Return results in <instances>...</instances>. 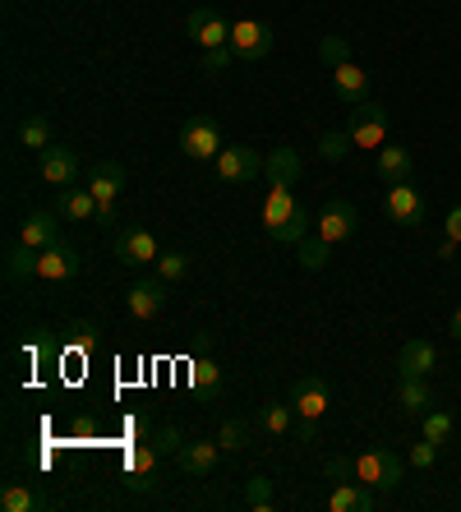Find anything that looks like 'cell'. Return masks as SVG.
Returning <instances> with one entry per match:
<instances>
[{"label": "cell", "mask_w": 461, "mask_h": 512, "mask_svg": "<svg viewBox=\"0 0 461 512\" xmlns=\"http://www.w3.org/2000/svg\"><path fill=\"white\" fill-rule=\"evenodd\" d=\"M406 466L397 453H388V448H369V453L355 457V480L369 489H379V494H392V489H402L406 480Z\"/></svg>", "instance_id": "cell-1"}, {"label": "cell", "mask_w": 461, "mask_h": 512, "mask_svg": "<svg viewBox=\"0 0 461 512\" xmlns=\"http://www.w3.org/2000/svg\"><path fill=\"white\" fill-rule=\"evenodd\" d=\"M346 134H351L355 148H374L379 153L383 143H388V111L374 97H365L360 107H346Z\"/></svg>", "instance_id": "cell-2"}, {"label": "cell", "mask_w": 461, "mask_h": 512, "mask_svg": "<svg viewBox=\"0 0 461 512\" xmlns=\"http://www.w3.org/2000/svg\"><path fill=\"white\" fill-rule=\"evenodd\" d=\"M222 130H217L213 116H190L185 120V130H180V153L190 157V162H217L222 153Z\"/></svg>", "instance_id": "cell-3"}, {"label": "cell", "mask_w": 461, "mask_h": 512, "mask_svg": "<svg viewBox=\"0 0 461 512\" xmlns=\"http://www.w3.org/2000/svg\"><path fill=\"white\" fill-rule=\"evenodd\" d=\"M111 259L125 263V268H153L157 259H162V250H157V240L153 231H143V227H120L116 231V245H111Z\"/></svg>", "instance_id": "cell-4"}, {"label": "cell", "mask_w": 461, "mask_h": 512, "mask_svg": "<svg viewBox=\"0 0 461 512\" xmlns=\"http://www.w3.org/2000/svg\"><path fill=\"white\" fill-rule=\"evenodd\" d=\"M213 167H217V180H222V185H249L254 176H263V157L254 153L249 143H226Z\"/></svg>", "instance_id": "cell-5"}, {"label": "cell", "mask_w": 461, "mask_h": 512, "mask_svg": "<svg viewBox=\"0 0 461 512\" xmlns=\"http://www.w3.org/2000/svg\"><path fill=\"white\" fill-rule=\"evenodd\" d=\"M355 227H360V213H355L351 199H328V203H323V213L314 217V236H323L328 245H342V240H351Z\"/></svg>", "instance_id": "cell-6"}, {"label": "cell", "mask_w": 461, "mask_h": 512, "mask_svg": "<svg viewBox=\"0 0 461 512\" xmlns=\"http://www.w3.org/2000/svg\"><path fill=\"white\" fill-rule=\"evenodd\" d=\"M185 33L199 42V51L231 47V24H226L222 10H213V5H199V10L185 14Z\"/></svg>", "instance_id": "cell-7"}, {"label": "cell", "mask_w": 461, "mask_h": 512, "mask_svg": "<svg viewBox=\"0 0 461 512\" xmlns=\"http://www.w3.org/2000/svg\"><path fill=\"white\" fill-rule=\"evenodd\" d=\"M166 291H171V282L166 277H139V282L125 291V310L134 314L139 323H148V319H157V314L166 310Z\"/></svg>", "instance_id": "cell-8"}, {"label": "cell", "mask_w": 461, "mask_h": 512, "mask_svg": "<svg viewBox=\"0 0 461 512\" xmlns=\"http://www.w3.org/2000/svg\"><path fill=\"white\" fill-rule=\"evenodd\" d=\"M277 47V33H272V24H259V19H240V24H231V51H236V60H263L268 51Z\"/></svg>", "instance_id": "cell-9"}, {"label": "cell", "mask_w": 461, "mask_h": 512, "mask_svg": "<svg viewBox=\"0 0 461 512\" xmlns=\"http://www.w3.org/2000/svg\"><path fill=\"white\" fill-rule=\"evenodd\" d=\"M383 213H388L397 227H420V222H425V194L415 190L411 180H406V185H388Z\"/></svg>", "instance_id": "cell-10"}, {"label": "cell", "mask_w": 461, "mask_h": 512, "mask_svg": "<svg viewBox=\"0 0 461 512\" xmlns=\"http://www.w3.org/2000/svg\"><path fill=\"white\" fill-rule=\"evenodd\" d=\"M434 365H438L434 342H425V337H406L402 351H397V379H429Z\"/></svg>", "instance_id": "cell-11"}, {"label": "cell", "mask_w": 461, "mask_h": 512, "mask_svg": "<svg viewBox=\"0 0 461 512\" xmlns=\"http://www.w3.org/2000/svg\"><path fill=\"white\" fill-rule=\"evenodd\" d=\"M79 268H83V259L74 245H60L56 240L47 250H37V277H42V282H70Z\"/></svg>", "instance_id": "cell-12"}, {"label": "cell", "mask_w": 461, "mask_h": 512, "mask_svg": "<svg viewBox=\"0 0 461 512\" xmlns=\"http://www.w3.org/2000/svg\"><path fill=\"white\" fill-rule=\"evenodd\" d=\"M291 406H296V416L323 420V416H328V406H332V388H328V379H319V374L300 379L296 388H291Z\"/></svg>", "instance_id": "cell-13"}, {"label": "cell", "mask_w": 461, "mask_h": 512, "mask_svg": "<svg viewBox=\"0 0 461 512\" xmlns=\"http://www.w3.org/2000/svg\"><path fill=\"white\" fill-rule=\"evenodd\" d=\"M37 171H42L47 185L70 190L74 180H79V157H74V148H65V143H51L47 153H42V162H37Z\"/></svg>", "instance_id": "cell-14"}, {"label": "cell", "mask_w": 461, "mask_h": 512, "mask_svg": "<svg viewBox=\"0 0 461 512\" xmlns=\"http://www.w3.org/2000/svg\"><path fill=\"white\" fill-rule=\"evenodd\" d=\"M222 462V443L217 439H194V443H185L176 453V466L185 471V476H213V466Z\"/></svg>", "instance_id": "cell-15"}, {"label": "cell", "mask_w": 461, "mask_h": 512, "mask_svg": "<svg viewBox=\"0 0 461 512\" xmlns=\"http://www.w3.org/2000/svg\"><path fill=\"white\" fill-rule=\"evenodd\" d=\"M374 171H379L383 185H406V180L415 176V157H411V148H402V143H383L379 157H374Z\"/></svg>", "instance_id": "cell-16"}, {"label": "cell", "mask_w": 461, "mask_h": 512, "mask_svg": "<svg viewBox=\"0 0 461 512\" xmlns=\"http://www.w3.org/2000/svg\"><path fill=\"white\" fill-rule=\"evenodd\" d=\"M379 508V489L360 485V480H337L328 494V512H374Z\"/></svg>", "instance_id": "cell-17"}, {"label": "cell", "mask_w": 461, "mask_h": 512, "mask_svg": "<svg viewBox=\"0 0 461 512\" xmlns=\"http://www.w3.org/2000/svg\"><path fill=\"white\" fill-rule=\"evenodd\" d=\"M332 93H337V102L342 107H360L369 97V74L355 65V60H346V65H337L332 70Z\"/></svg>", "instance_id": "cell-18"}, {"label": "cell", "mask_w": 461, "mask_h": 512, "mask_svg": "<svg viewBox=\"0 0 461 512\" xmlns=\"http://www.w3.org/2000/svg\"><path fill=\"white\" fill-rule=\"evenodd\" d=\"M88 190H93L97 208H107V203L120 199V190H125V167H120L116 157H107V162H97L93 176H88Z\"/></svg>", "instance_id": "cell-19"}, {"label": "cell", "mask_w": 461, "mask_h": 512, "mask_svg": "<svg viewBox=\"0 0 461 512\" xmlns=\"http://www.w3.org/2000/svg\"><path fill=\"white\" fill-rule=\"evenodd\" d=\"M19 240H24L28 250H47V245H56V240H60V213H51V208H37V213H28Z\"/></svg>", "instance_id": "cell-20"}, {"label": "cell", "mask_w": 461, "mask_h": 512, "mask_svg": "<svg viewBox=\"0 0 461 512\" xmlns=\"http://www.w3.org/2000/svg\"><path fill=\"white\" fill-rule=\"evenodd\" d=\"M162 462L153 443H134L130 453H125V485L134 489H153V466Z\"/></svg>", "instance_id": "cell-21"}, {"label": "cell", "mask_w": 461, "mask_h": 512, "mask_svg": "<svg viewBox=\"0 0 461 512\" xmlns=\"http://www.w3.org/2000/svg\"><path fill=\"white\" fill-rule=\"evenodd\" d=\"M56 213L65 222H97V199L88 185H70V190H60L56 199Z\"/></svg>", "instance_id": "cell-22"}, {"label": "cell", "mask_w": 461, "mask_h": 512, "mask_svg": "<svg viewBox=\"0 0 461 512\" xmlns=\"http://www.w3.org/2000/svg\"><path fill=\"white\" fill-rule=\"evenodd\" d=\"M263 176H268V185H296L300 180V153L291 148V143L272 148V153L263 157Z\"/></svg>", "instance_id": "cell-23"}, {"label": "cell", "mask_w": 461, "mask_h": 512, "mask_svg": "<svg viewBox=\"0 0 461 512\" xmlns=\"http://www.w3.org/2000/svg\"><path fill=\"white\" fill-rule=\"evenodd\" d=\"M296 213V199H291V185H268V199H263V231L277 236L286 227V217Z\"/></svg>", "instance_id": "cell-24"}, {"label": "cell", "mask_w": 461, "mask_h": 512, "mask_svg": "<svg viewBox=\"0 0 461 512\" xmlns=\"http://www.w3.org/2000/svg\"><path fill=\"white\" fill-rule=\"evenodd\" d=\"M19 143H24V148H33V153H47L51 148V116L47 111H24V116H19Z\"/></svg>", "instance_id": "cell-25"}, {"label": "cell", "mask_w": 461, "mask_h": 512, "mask_svg": "<svg viewBox=\"0 0 461 512\" xmlns=\"http://www.w3.org/2000/svg\"><path fill=\"white\" fill-rule=\"evenodd\" d=\"M397 406H402L406 416H425V411H434L429 383L425 379H397Z\"/></svg>", "instance_id": "cell-26"}, {"label": "cell", "mask_w": 461, "mask_h": 512, "mask_svg": "<svg viewBox=\"0 0 461 512\" xmlns=\"http://www.w3.org/2000/svg\"><path fill=\"white\" fill-rule=\"evenodd\" d=\"M0 508L5 512H37V508H56L47 494H37L33 485H5L0 489Z\"/></svg>", "instance_id": "cell-27"}, {"label": "cell", "mask_w": 461, "mask_h": 512, "mask_svg": "<svg viewBox=\"0 0 461 512\" xmlns=\"http://www.w3.org/2000/svg\"><path fill=\"white\" fill-rule=\"evenodd\" d=\"M296 259H300V268H305V273H323V268L332 263V245L323 236H314V231H309V236L296 245Z\"/></svg>", "instance_id": "cell-28"}, {"label": "cell", "mask_w": 461, "mask_h": 512, "mask_svg": "<svg viewBox=\"0 0 461 512\" xmlns=\"http://www.w3.org/2000/svg\"><path fill=\"white\" fill-rule=\"evenodd\" d=\"M5 277H10L14 286L28 282V277H37V250H28L24 240H19V245L5 254Z\"/></svg>", "instance_id": "cell-29"}, {"label": "cell", "mask_w": 461, "mask_h": 512, "mask_svg": "<svg viewBox=\"0 0 461 512\" xmlns=\"http://www.w3.org/2000/svg\"><path fill=\"white\" fill-rule=\"evenodd\" d=\"M259 425L268 429V434H291V425H296V406H286V402H263L259 406Z\"/></svg>", "instance_id": "cell-30"}, {"label": "cell", "mask_w": 461, "mask_h": 512, "mask_svg": "<svg viewBox=\"0 0 461 512\" xmlns=\"http://www.w3.org/2000/svg\"><path fill=\"white\" fill-rule=\"evenodd\" d=\"M309 231H314V213H309L305 203H296V213L286 217V227L277 231V236H272V240H277V245H291V250H296V245L309 236Z\"/></svg>", "instance_id": "cell-31"}, {"label": "cell", "mask_w": 461, "mask_h": 512, "mask_svg": "<svg viewBox=\"0 0 461 512\" xmlns=\"http://www.w3.org/2000/svg\"><path fill=\"white\" fill-rule=\"evenodd\" d=\"M190 383H194V393H222V365L217 360H208V356H199L190 365Z\"/></svg>", "instance_id": "cell-32"}, {"label": "cell", "mask_w": 461, "mask_h": 512, "mask_svg": "<svg viewBox=\"0 0 461 512\" xmlns=\"http://www.w3.org/2000/svg\"><path fill=\"white\" fill-rule=\"evenodd\" d=\"M355 143H351V134L346 130H323L319 134V157L323 162H346V153H351Z\"/></svg>", "instance_id": "cell-33"}, {"label": "cell", "mask_w": 461, "mask_h": 512, "mask_svg": "<svg viewBox=\"0 0 461 512\" xmlns=\"http://www.w3.org/2000/svg\"><path fill=\"white\" fill-rule=\"evenodd\" d=\"M157 268V277H166V282H180V277H190V268H194V259L185 250H166L162 259L153 263Z\"/></svg>", "instance_id": "cell-34"}, {"label": "cell", "mask_w": 461, "mask_h": 512, "mask_svg": "<svg viewBox=\"0 0 461 512\" xmlns=\"http://www.w3.org/2000/svg\"><path fill=\"white\" fill-rule=\"evenodd\" d=\"M319 60H323V65H332V70H337V65H346V60H351V42H346L342 33L319 37Z\"/></svg>", "instance_id": "cell-35"}, {"label": "cell", "mask_w": 461, "mask_h": 512, "mask_svg": "<svg viewBox=\"0 0 461 512\" xmlns=\"http://www.w3.org/2000/svg\"><path fill=\"white\" fill-rule=\"evenodd\" d=\"M148 443H153V448H157V453H162V457H176V453H180V448H185V443H190V439L180 434V425H157V429H153V439H148Z\"/></svg>", "instance_id": "cell-36"}, {"label": "cell", "mask_w": 461, "mask_h": 512, "mask_svg": "<svg viewBox=\"0 0 461 512\" xmlns=\"http://www.w3.org/2000/svg\"><path fill=\"white\" fill-rule=\"evenodd\" d=\"M245 503H249L254 512H272V503H277V499H272V480H268V476H249Z\"/></svg>", "instance_id": "cell-37"}, {"label": "cell", "mask_w": 461, "mask_h": 512, "mask_svg": "<svg viewBox=\"0 0 461 512\" xmlns=\"http://www.w3.org/2000/svg\"><path fill=\"white\" fill-rule=\"evenodd\" d=\"M217 443H222V453H240L249 443V425L245 420H226V425L217 429Z\"/></svg>", "instance_id": "cell-38"}, {"label": "cell", "mask_w": 461, "mask_h": 512, "mask_svg": "<svg viewBox=\"0 0 461 512\" xmlns=\"http://www.w3.org/2000/svg\"><path fill=\"white\" fill-rule=\"evenodd\" d=\"M231 60H236V51H231V47L199 51V74H208V79H213V74H226V70H231Z\"/></svg>", "instance_id": "cell-39"}, {"label": "cell", "mask_w": 461, "mask_h": 512, "mask_svg": "<svg viewBox=\"0 0 461 512\" xmlns=\"http://www.w3.org/2000/svg\"><path fill=\"white\" fill-rule=\"evenodd\" d=\"M420 420H425V439H434V443H448L452 439V416H448V411H438V406H434V411H425Z\"/></svg>", "instance_id": "cell-40"}, {"label": "cell", "mask_w": 461, "mask_h": 512, "mask_svg": "<svg viewBox=\"0 0 461 512\" xmlns=\"http://www.w3.org/2000/svg\"><path fill=\"white\" fill-rule=\"evenodd\" d=\"M438 448H443V443H434V439H425V443H415L411 453H406V462L415 466V471H429V466L438 462Z\"/></svg>", "instance_id": "cell-41"}, {"label": "cell", "mask_w": 461, "mask_h": 512, "mask_svg": "<svg viewBox=\"0 0 461 512\" xmlns=\"http://www.w3.org/2000/svg\"><path fill=\"white\" fill-rule=\"evenodd\" d=\"M323 476L328 480H355V457H328V462H323Z\"/></svg>", "instance_id": "cell-42"}, {"label": "cell", "mask_w": 461, "mask_h": 512, "mask_svg": "<svg viewBox=\"0 0 461 512\" xmlns=\"http://www.w3.org/2000/svg\"><path fill=\"white\" fill-rule=\"evenodd\" d=\"M291 434H296V443H300V448H309V443H319V420L296 416V425H291Z\"/></svg>", "instance_id": "cell-43"}, {"label": "cell", "mask_w": 461, "mask_h": 512, "mask_svg": "<svg viewBox=\"0 0 461 512\" xmlns=\"http://www.w3.org/2000/svg\"><path fill=\"white\" fill-rule=\"evenodd\" d=\"M70 333H74V346H79V351H93V328H88V323H74Z\"/></svg>", "instance_id": "cell-44"}, {"label": "cell", "mask_w": 461, "mask_h": 512, "mask_svg": "<svg viewBox=\"0 0 461 512\" xmlns=\"http://www.w3.org/2000/svg\"><path fill=\"white\" fill-rule=\"evenodd\" d=\"M443 236H452V240H457V245H461V203H457V208H452V213H448V222H443Z\"/></svg>", "instance_id": "cell-45"}, {"label": "cell", "mask_w": 461, "mask_h": 512, "mask_svg": "<svg viewBox=\"0 0 461 512\" xmlns=\"http://www.w3.org/2000/svg\"><path fill=\"white\" fill-rule=\"evenodd\" d=\"M452 254H457V240L443 236V245H438V259H452Z\"/></svg>", "instance_id": "cell-46"}, {"label": "cell", "mask_w": 461, "mask_h": 512, "mask_svg": "<svg viewBox=\"0 0 461 512\" xmlns=\"http://www.w3.org/2000/svg\"><path fill=\"white\" fill-rule=\"evenodd\" d=\"M448 333H452V337H457V342H461V305H457V314H452V323H448Z\"/></svg>", "instance_id": "cell-47"}]
</instances>
